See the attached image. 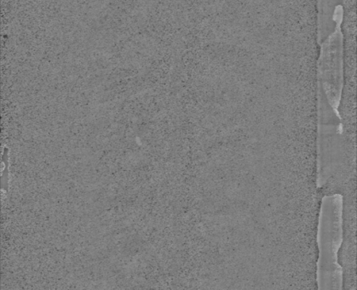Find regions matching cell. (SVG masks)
I'll use <instances>...</instances> for the list:
<instances>
[{"mask_svg": "<svg viewBox=\"0 0 357 290\" xmlns=\"http://www.w3.org/2000/svg\"><path fill=\"white\" fill-rule=\"evenodd\" d=\"M340 25L337 24L335 33L322 45L319 63L322 87L333 99L340 97L342 89L343 36Z\"/></svg>", "mask_w": 357, "mask_h": 290, "instance_id": "obj_1", "label": "cell"}]
</instances>
